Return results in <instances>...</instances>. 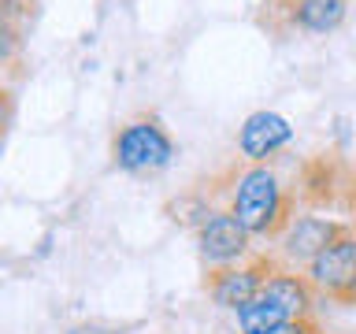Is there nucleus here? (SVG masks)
<instances>
[{
  "label": "nucleus",
  "mask_w": 356,
  "mask_h": 334,
  "mask_svg": "<svg viewBox=\"0 0 356 334\" xmlns=\"http://www.w3.org/2000/svg\"><path fill=\"white\" fill-rule=\"evenodd\" d=\"M230 212L238 216V223L249 234L260 238H282V230L289 227V197L278 175L267 164H252L245 167L234 182V197H230Z\"/></svg>",
  "instance_id": "1"
},
{
  "label": "nucleus",
  "mask_w": 356,
  "mask_h": 334,
  "mask_svg": "<svg viewBox=\"0 0 356 334\" xmlns=\"http://www.w3.org/2000/svg\"><path fill=\"white\" fill-rule=\"evenodd\" d=\"M111 156H115V167H122L130 175H156L171 164L175 141L160 119H134L115 134Z\"/></svg>",
  "instance_id": "2"
},
{
  "label": "nucleus",
  "mask_w": 356,
  "mask_h": 334,
  "mask_svg": "<svg viewBox=\"0 0 356 334\" xmlns=\"http://www.w3.org/2000/svg\"><path fill=\"white\" fill-rule=\"evenodd\" d=\"M275 271H278V260H271V256H249L245 264L211 267L208 278H204V289L219 308L241 312L267 286V278H271Z\"/></svg>",
  "instance_id": "3"
},
{
  "label": "nucleus",
  "mask_w": 356,
  "mask_h": 334,
  "mask_svg": "<svg viewBox=\"0 0 356 334\" xmlns=\"http://www.w3.org/2000/svg\"><path fill=\"white\" fill-rule=\"evenodd\" d=\"M305 275L316 286V294L338 301V305H353L356 301V234L345 230L338 241H330L308 264Z\"/></svg>",
  "instance_id": "4"
},
{
  "label": "nucleus",
  "mask_w": 356,
  "mask_h": 334,
  "mask_svg": "<svg viewBox=\"0 0 356 334\" xmlns=\"http://www.w3.org/2000/svg\"><path fill=\"white\" fill-rule=\"evenodd\" d=\"M249 238L252 234L238 223V216L227 208V212H211V219L197 230V249H200V260L208 267H227V264H238L249 256Z\"/></svg>",
  "instance_id": "5"
},
{
  "label": "nucleus",
  "mask_w": 356,
  "mask_h": 334,
  "mask_svg": "<svg viewBox=\"0 0 356 334\" xmlns=\"http://www.w3.org/2000/svg\"><path fill=\"white\" fill-rule=\"evenodd\" d=\"M345 230H353V223H334L327 216H293L289 227L282 230V256L308 267L330 241H338Z\"/></svg>",
  "instance_id": "6"
},
{
  "label": "nucleus",
  "mask_w": 356,
  "mask_h": 334,
  "mask_svg": "<svg viewBox=\"0 0 356 334\" xmlns=\"http://www.w3.org/2000/svg\"><path fill=\"white\" fill-rule=\"evenodd\" d=\"M289 138H293V127H289L278 111H252V116L241 122L238 149H241V156L249 164H264L267 156L286 149Z\"/></svg>",
  "instance_id": "7"
},
{
  "label": "nucleus",
  "mask_w": 356,
  "mask_h": 334,
  "mask_svg": "<svg viewBox=\"0 0 356 334\" xmlns=\"http://www.w3.org/2000/svg\"><path fill=\"white\" fill-rule=\"evenodd\" d=\"M267 11L308 33H330L345 22V0H267Z\"/></svg>",
  "instance_id": "8"
},
{
  "label": "nucleus",
  "mask_w": 356,
  "mask_h": 334,
  "mask_svg": "<svg viewBox=\"0 0 356 334\" xmlns=\"http://www.w3.org/2000/svg\"><path fill=\"white\" fill-rule=\"evenodd\" d=\"M289 319H300V316H293V312L264 286L260 294L238 312V334H271L275 327H282Z\"/></svg>",
  "instance_id": "9"
},
{
  "label": "nucleus",
  "mask_w": 356,
  "mask_h": 334,
  "mask_svg": "<svg viewBox=\"0 0 356 334\" xmlns=\"http://www.w3.org/2000/svg\"><path fill=\"white\" fill-rule=\"evenodd\" d=\"M271 334H319V327H316L312 316H300V319H289V323H282V327H275Z\"/></svg>",
  "instance_id": "10"
},
{
  "label": "nucleus",
  "mask_w": 356,
  "mask_h": 334,
  "mask_svg": "<svg viewBox=\"0 0 356 334\" xmlns=\"http://www.w3.org/2000/svg\"><path fill=\"white\" fill-rule=\"evenodd\" d=\"M11 122V93L0 89V138H4V127Z\"/></svg>",
  "instance_id": "11"
},
{
  "label": "nucleus",
  "mask_w": 356,
  "mask_h": 334,
  "mask_svg": "<svg viewBox=\"0 0 356 334\" xmlns=\"http://www.w3.org/2000/svg\"><path fill=\"white\" fill-rule=\"evenodd\" d=\"M353 234H356V219H353Z\"/></svg>",
  "instance_id": "12"
}]
</instances>
